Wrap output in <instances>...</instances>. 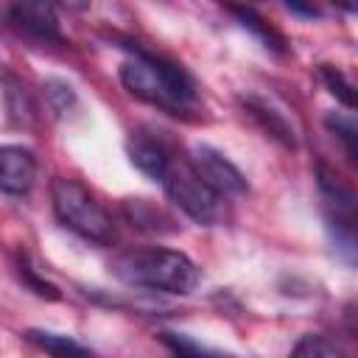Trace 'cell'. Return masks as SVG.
I'll list each match as a JSON object with an SVG mask.
<instances>
[{"label":"cell","mask_w":358,"mask_h":358,"mask_svg":"<svg viewBox=\"0 0 358 358\" xmlns=\"http://www.w3.org/2000/svg\"><path fill=\"white\" fill-rule=\"evenodd\" d=\"M120 84L134 98L168 115H187L199 98L196 84L182 64L140 48H134L131 56L120 64Z\"/></svg>","instance_id":"6da1fadb"},{"label":"cell","mask_w":358,"mask_h":358,"mask_svg":"<svg viewBox=\"0 0 358 358\" xmlns=\"http://www.w3.org/2000/svg\"><path fill=\"white\" fill-rule=\"evenodd\" d=\"M112 274L134 288H151L162 294H190L199 285L196 263L176 249H126L112 260Z\"/></svg>","instance_id":"7a4b0ae2"},{"label":"cell","mask_w":358,"mask_h":358,"mask_svg":"<svg viewBox=\"0 0 358 358\" xmlns=\"http://www.w3.org/2000/svg\"><path fill=\"white\" fill-rule=\"evenodd\" d=\"M50 201L56 218L76 232L84 241L92 243H112L115 241V224L106 207L76 179H53L50 185Z\"/></svg>","instance_id":"3957f363"},{"label":"cell","mask_w":358,"mask_h":358,"mask_svg":"<svg viewBox=\"0 0 358 358\" xmlns=\"http://www.w3.org/2000/svg\"><path fill=\"white\" fill-rule=\"evenodd\" d=\"M159 185L165 187L168 199L196 224L201 227H215L224 221L227 210H224V196H218L213 187H207L187 162L171 159L168 171L162 173Z\"/></svg>","instance_id":"277c9868"},{"label":"cell","mask_w":358,"mask_h":358,"mask_svg":"<svg viewBox=\"0 0 358 358\" xmlns=\"http://www.w3.org/2000/svg\"><path fill=\"white\" fill-rule=\"evenodd\" d=\"M187 165L193 168V173L207 185L213 187L218 196H241L246 193V176L221 154L215 151L213 145L207 143H196L190 148V157H187Z\"/></svg>","instance_id":"5b68a950"},{"label":"cell","mask_w":358,"mask_h":358,"mask_svg":"<svg viewBox=\"0 0 358 358\" xmlns=\"http://www.w3.org/2000/svg\"><path fill=\"white\" fill-rule=\"evenodd\" d=\"M6 22L36 42H62L59 14L50 3H14L6 11Z\"/></svg>","instance_id":"8992f818"},{"label":"cell","mask_w":358,"mask_h":358,"mask_svg":"<svg viewBox=\"0 0 358 358\" xmlns=\"http://www.w3.org/2000/svg\"><path fill=\"white\" fill-rule=\"evenodd\" d=\"M36 179V159L22 145H0V190L25 196Z\"/></svg>","instance_id":"52a82bcc"},{"label":"cell","mask_w":358,"mask_h":358,"mask_svg":"<svg viewBox=\"0 0 358 358\" xmlns=\"http://www.w3.org/2000/svg\"><path fill=\"white\" fill-rule=\"evenodd\" d=\"M126 151H129L131 165L137 171H143L145 176L157 179V182L162 179V173L168 171V165L173 159L168 145L162 140H157V137H148V134H131L129 143H126Z\"/></svg>","instance_id":"ba28073f"},{"label":"cell","mask_w":358,"mask_h":358,"mask_svg":"<svg viewBox=\"0 0 358 358\" xmlns=\"http://www.w3.org/2000/svg\"><path fill=\"white\" fill-rule=\"evenodd\" d=\"M241 103H243V109L277 140V143H282L285 148H296V134H294V126L285 120V115L282 112H277L268 101H263V98H257V95H243L241 98Z\"/></svg>","instance_id":"9c48e42d"},{"label":"cell","mask_w":358,"mask_h":358,"mask_svg":"<svg viewBox=\"0 0 358 358\" xmlns=\"http://www.w3.org/2000/svg\"><path fill=\"white\" fill-rule=\"evenodd\" d=\"M25 338L34 344V347H39L42 352H48L50 358H98L90 347H84V344H78L76 338H70V336H64V333H53V330H28L25 333Z\"/></svg>","instance_id":"30bf717a"},{"label":"cell","mask_w":358,"mask_h":358,"mask_svg":"<svg viewBox=\"0 0 358 358\" xmlns=\"http://www.w3.org/2000/svg\"><path fill=\"white\" fill-rule=\"evenodd\" d=\"M3 92H6V106H8V117L17 126H31L36 120V103L28 92V87L11 76L8 70H3Z\"/></svg>","instance_id":"8fae6325"},{"label":"cell","mask_w":358,"mask_h":358,"mask_svg":"<svg viewBox=\"0 0 358 358\" xmlns=\"http://www.w3.org/2000/svg\"><path fill=\"white\" fill-rule=\"evenodd\" d=\"M227 11H229L243 28H249L266 48H271V50H277V53L285 50V36H282L268 20H263L255 8H246V6H227Z\"/></svg>","instance_id":"7c38bea8"},{"label":"cell","mask_w":358,"mask_h":358,"mask_svg":"<svg viewBox=\"0 0 358 358\" xmlns=\"http://www.w3.org/2000/svg\"><path fill=\"white\" fill-rule=\"evenodd\" d=\"M159 341L165 344L171 358H229V355H224V352H218V350H213L207 344H199L196 338H190L185 333L165 330V333H159Z\"/></svg>","instance_id":"4fadbf2b"},{"label":"cell","mask_w":358,"mask_h":358,"mask_svg":"<svg viewBox=\"0 0 358 358\" xmlns=\"http://www.w3.org/2000/svg\"><path fill=\"white\" fill-rule=\"evenodd\" d=\"M288 358H347V355L333 338L319 336V333H308L294 344Z\"/></svg>","instance_id":"5bb4252c"},{"label":"cell","mask_w":358,"mask_h":358,"mask_svg":"<svg viewBox=\"0 0 358 358\" xmlns=\"http://www.w3.org/2000/svg\"><path fill=\"white\" fill-rule=\"evenodd\" d=\"M319 78L324 81V87L330 90V95H336V101H341L347 109L355 106V90H352L350 78H347L338 67H333V64H319Z\"/></svg>","instance_id":"9a60e30c"},{"label":"cell","mask_w":358,"mask_h":358,"mask_svg":"<svg viewBox=\"0 0 358 358\" xmlns=\"http://www.w3.org/2000/svg\"><path fill=\"white\" fill-rule=\"evenodd\" d=\"M324 126L344 143V151H347L350 162H355V159H358V148H355V143H358V129H355V120H352L350 115L330 112V115L324 117Z\"/></svg>","instance_id":"2e32d148"},{"label":"cell","mask_w":358,"mask_h":358,"mask_svg":"<svg viewBox=\"0 0 358 358\" xmlns=\"http://www.w3.org/2000/svg\"><path fill=\"white\" fill-rule=\"evenodd\" d=\"M42 92H45V101H48L50 112L59 115V117L67 115V112L76 106V92H73V87H70L67 81L48 78V81L42 84Z\"/></svg>","instance_id":"e0dca14e"},{"label":"cell","mask_w":358,"mask_h":358,"mask_svg":"<svg viewBox=\"0 0 358 358\" xmlns=\"http://www.w3.org/2000/svg\"><path fill=\"white\" fill-rule=\"evenodd\" d=\"M17 277L22 280V285H28L36 296H45V299H59L62 294H59V288L53 285V282H48V280H42L39 274H36V268L28 263V257L25 255H17Z\"/></svg>","instance_id":"ac0fdd59"},{"label":"cell","mask_w":358,"mask_h":358,"mask_svg":"<svg viewBox=\"0 0 358 358\" xmlns=\"http://www.w3.org/2000/svg\"><path fill=\"white\" fill-rule=\"evenodd\" d=\"M126 215L137 224V227H148V229H159V224L157 221H165V224H171L159 210H154L145 199H129L126 201Z\"/></svg>","instance_id":"d6986e66"},{"label":"cell","mask_w":358,"mask_h":358,"mask_svg":"<svg viewBox=\"0 0 358 358\" xmlns=\"http://www.w3.org/2000/svg\"><path fill=\"white\" fill-rule=\"evenodd\" d=\"M288 8H291V11H296V14H305V17H316V14H319V8H310V6H296V3H288Z\"/></svg>","instance_id":"ffe728a7"}]
</instances>
